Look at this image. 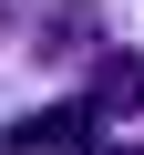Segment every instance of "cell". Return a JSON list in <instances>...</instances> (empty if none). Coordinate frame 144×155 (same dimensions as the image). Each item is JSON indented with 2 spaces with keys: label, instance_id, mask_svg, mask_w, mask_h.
<instances>
[{
  "label": "cell",
  "instance_id": "1",
  "mask_svg": "<svg viewBox=\"0 0 144 155\" xmlns=\"http://www.w3.org/2000/svg\"><path fill=\"white\" fill-rule=\"evenodd\" d=\"M134 104H144V62L103 52V62H93V124H103V114H134Z\"/></svg>",
  "mask_w": 144,
  "mask_h": 155
},
{
  "label": "cell",
  "instance_id": "2",
  "mask_svg": "<svg viewBox=\"0 0 144 155\" xmlns=\"http://www.w3.org/2000/svg\"><path fill=\"white\" fill-rule=\"evenodd\" d=\"M21 145H52V155L93 145V104H52V114H31V124H21Z\"/></svg>",
  "mask_w": 144,
  "mask_h": 155
},
{
  "label": "cell",
  "instance_id": "3",
  "mask_svg": "<svg viewBox=\"0 0 144 155\" xmlns=\"http://www.w3.org/2000/svg\"><path fill=\"white\" fill-rule=\"evenodd\" d=\"M113 155H144V145H113Z\"/></svg>",
  "mask_w": 144,
  "mask_h": 155
}]
</instances>
